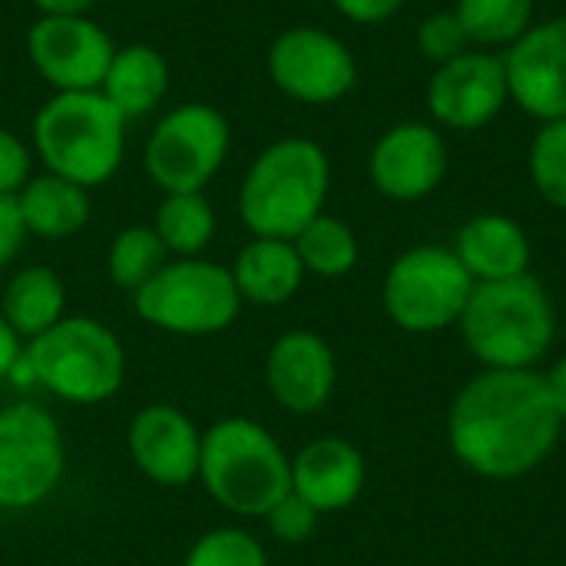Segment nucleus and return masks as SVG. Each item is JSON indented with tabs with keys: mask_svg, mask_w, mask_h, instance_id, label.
Returning a JSON list of instances; mask_svg holds the SVG:
<instances>
[{
	"mask_svg": "<svg viewBox=\"0 0 566 566\" xmlns=\"http://www.w3.org/2000/svg\"><path fill=\"white\" fill-rule=\"evenodd\" d=\"M564 421L557 418L544 375L488 368L461 388L448 415L454 458L491 481H514L541 468Z\"/></svg>",
	"mask_w": 566,
	"mask_h": 566,
	"instance_id": "f257e3e1",
	"label": "nucleus"
},
{
	"mask_svg": "<svg viewBox=\"0 0 566 566\" xmlns=\"http://www.w3.org/2000/svg\"><path fill=\"white\" fill-rule=\"evenodd\" d=\"M66 468L63 434L36 405L0 408V507L27 511L43 504Z\"/></svg>",
	"mask_w": 566,
	"mask_h": 566,
	"instance_id": "9d476101",
	"label": "nucleus"
},
{
	"mask_svg": "<svg viewBox=\"0 0 566 566\" xmlns=\"http://www.w3.org/2000/svg\"><path fill=\"white\" fill-rule=\"evenodd\" d=\"M166 262H169V252H166V245L153 226L123 229L113 239L109 255H106V269H109L113 285H119L126 292H139Z\"/></svg>",
	"mask_w": 566,
	"mask_h": 566,
	"instance_id": "bb28decb",
	"label": "nucleus"
},
{
	"mask_svg": "<svg viewBox=\"0 0 566 566\" xmlns=\"http://www.w3.org/2000/svg\"><path fill=\"white\" fill-rule=\"evenodd\" d=\"M96 3L99 0H33L40 17H86V10Z\"/></svg>",
	"mask_w": 566,
	"mask_h": 566,
	"instance_id": "e433bc0d",
	"label": "nucleus"
},
{
	"mask_svg": "<svg viewBox=\"0 0 566 566\" xmlns=\"http://www.w3.org/2000/svg\"><path fill=\"white\" fill-rule=\"evenodd\" d=\"M63 308H66V289L60 275L46 265L20 269L7 282L3 302H0V315L10 322V328L23 342H33L46 328H53L63 318Z\"/></svg>",
	"mask_w": 566,
	"mask_h": 566,
	"instance_id": "5701e85b",
	"label": "nucleus"
},
{
	"mask_svg": "<svg viewBox=\"0 0 566 566\" xmlns=\"http://www.w3.org/2000/svg\"><path fill=\"white\" fill-rule=\"evenodd\" d=\"M305 272L322 279H342L358 265V235L348 222L322 212L292 239Z\"/></svg>",
	"mask_w": 566,
	"mask_h": 566,
	"instance_id": "a878e982",
	"label": "nucleus"
},
{
	"mask_svg": "<svg viewBox=\"0 0 566 566\" xmlns=\"http://www.w3.org/2000/svg\"><path fill=\"white\" fill-rule=\"evenodd\" d=\"M229 119L209 103H182L169 109L149 133L143 149L146 176L169 192H202L229 156Z\"/></svg>",
	"mask_w": 566,
	"mask_h": 566,
	"instance_id": "1a4fd4ad",
	"label": "nucleus"
},
{
	"mask_svg": "<svg viewBox=\"0 0 566 566\" xmlns=\"http://www.w3.org/2000/svg\"><path fill=\"white\" fill-rule=\"evenodd\" d=\"M527 172L537 196L566 212V116L541 123L527 149Z\"/></svg>",
	"mask_w": 566,
	"mask_h": 566,
	"instance_id": "cd10ccee",
	"label": "nucleus"
},
{
	"mask_svg": "<svg viewBox=\"0 0 566 566\" xmlns=\"http://www.w3.org/2000/svg\"><path fill=\"white\" fill-rule=\"evenodd\" d=\"M371 186L395 202L428 199L448 176V143L434 123H395L368 153Z\"/></svg>",
	"mask_w": 566,
	"mask_h": 566,
	"instance_id": "4468645a",
	"label": "nucleus"
},
{
	"mask_svg": "<svg viewBox=\"0 0 566 566\" xmlns=\"http://www.w3.org/2000/svg\"><path fill=\"white\" fill-rule=\"evenodd\" d=\"M365 488V458L345 438H318L292 461V491L318 514L345 511Z\"/></svg>",
	"mask_w": 566,
	"mask_h": 566,
	"instance_id": "a211bd4d",
	"label": "nucleus"
},
{
	"mask_svg": "<svg viewBox=\"0 0 566 566\" xmlns=\"http://www.w3.org/2000/svg\"><path fill=\"white\" fill-rule=\"evenodd\" d=\"M33 381L70 405H99L123 388L126 352L96 318H60L23 348Z\"/></svg>",
	"mask_w": 566,
	"mask_h": 566,
	"instance_id": "423d86ee",
	"label": "nucleus"
},
{
	"mask_svg": "<svg viewBox=\"0 0 566 566\" xmlns=\"http://www.w3.org/2000/svg\"><path fill=\"white\" fill-rule=\"evenodd\" d=\"M27 53L56 93H83L103 86L116 46L90 17H40L27 33Z\"/></svg>",
	"mask_w": 566,
	"mask_h": 566,
	"instance_id": "ddd939ff",
	"label": "nucleus"
},
{
	"mask_svg": "<svg viewBox=\"0 0 566 566\" xmlns=\"http://www.w3.org/2000/svg\"><path fill=\"white\" fill-rule=\"evenodd\" d=\"M454 255L474 282H501L527 275L531 239L517 219L504 212H481L461 226L454 239Z\"/></svg>",
	"mask_w": 566,
	"mask_h": 566,
	"instance_id": "6ab92c4d",
	"label": "nucleus"
},
{
	"mask_svg": "<svg viewBox=\"0 0 566 566\" xmlns=\"http://www.w3.org/2000/svg\"><path fill=\"white\" fill-rule=\"evenodd\" d=\"M136 315L169 335H216L226 332L242 308V295L226 265L206 259L166 262L139 292H133Z\"/></svg>",
	"mask_w": 566,
	"mask_h": 566,
	"instance_id": "0eeeda50",
	"label": "nucleus"
},
{
	"mask_svg": "<svg viewBox=\"0 0 566 566\" xmlns=\"http://www.w3.org/2000/svg\"><path fill=\"white\" fill-rule=\"evenodd\" d=\"M23 239H27V229H23L17 199L13 196H0V272L17 259Z\"/></svg>",
	"mask_w": 566,
	"mask_h": 566,
	"instance_id": "473e14b6",
	"label": "nucleus"
},
{
	"mask_svg": "<svg viewBox=\"0 0 566 566\" xmlns=\"http://www.w3.org/2000/svg\"><path fill=\"white\" fill-rule=\"evenodd\" d=\"M471 292L474 279L454 249L415 245L391 262L381 302L398 328L411 335H431L461 322Z\"/></svg>",
	"mask_w": 566,
	"mask_h": 566,
	"instance_id": "6e6552de",
	"label": "nucleus"
},
{
	"mask_svg": "<svg viewBox=\"0 0 566 566\" xmlns=\"http://www.w3.org/2000/svg\"><path fill=\"white\" fill-rule=\"evenodd\" d=\"M182 566H269V557L252 534L239 527H216L192 544Z\"/></svg>",
	"mask_w": 566,
	"mask_h": 566,
	"instance_id": "c85d7f7f",
	"label": "nucleus"
},
{
	"mask_svg": "<svg viewBox=\"0 0 566 566\" xmlns=\"http://www.w3.org/2000/svg\"><path fill=\"white\" fill-rule=\"evenodd\" d=\"M342 17H348L352 23H365V27H375V23H385L391 20L405 0H328Z\"/></svg>",
	"mask_w": 566,
	"mask_h": 566,
	"instance_id": "72a5a7b5",
	"label": "nucleus"
},
{
	"mask_svg": "<svg viewBox=\"0 0 566 566\" xmlns=\"http://www.w3.org/2000/svg\"><path fill=\"white\" fill-rule=\"evenodd\" d=\"M229 272L242 302L269 308L285 305L305 282V265L289 239H252Z\"/></svg>",
	"mask_w": 566,
	"mask_h": 566,
	"instance_id": "aec40b11",
	"label": "nucleus"
},
{
	"mask_svg": "<svg viewBox=\"0 0 566 566\" xmlns=\"http://www.w3.org/2000/svg\"><path fill=\"white\" fill-rule=\"evenodd\" d=\"M199 481L232 514L265 517L292 491V461L252 418H222L202 431Z\"/></svg>",
	"mask_w": 566,
	"mask_h": 566,
	"instance_id": "39448f33",
	"label": "nucleus"
},
{
	"mask_svg": "<svg viewBox=\"0 0 566 566\" xmlns=\"http://www.w3.org/2000/svg\"><path fill=\"white\" fill-rule=\"evenodd\" d=\"M265 66L279 93L308 106L338 103L358 83V63L352 50L322 27L282 30L269 46Z\"/></svg>",
	"mask_w": 566,
	"mask_h": 566,
	"instance_id": "9b49d317",
	"label": "nucleus"
},
{
	"mask_svg": "<svg viewBox=\"0 0 566 566\" xmlns=\"http://www.w3.org/2000/svg\"><path fill=\"white\" fill-rule=\"evenodd\" d=\"M27 179H30L27 143L13 129L0 126V196H17Z\"/></svg>",
	"mask_w": 566,
	"mask_h": 566,
	"instance_id": "2f4dec72",
	"label": "nucleus"
},
{
	"mask_svg": "<svg viewBox=\"0 0 566 566\" xmlns=\"http://www.w3.org/2000/svg\"><path fill=\"white\" fill-rule=\"evenodd\" d=\"M458 325L484 368L531 371L554 345L557 312L547 289L527 272L501 282H474Z\"/></svg>",
	"mask_w": 566,
	"mask_h": 566,
	"instance_id": "7ed1b4c3",
	"label": "nucleus"
},
{
	"mask_svg": "<svg viewBox=\"0 0 566 566\" xmlns=\"http://www.w3.org/2000/svg\"><path fill=\"white\" fill-rule=\"evenodd\" d=\"M424 103L434 126L461 133L484 129L511 103L504 53L471 46L461 56L434 66L424 90Z\"/></svg>",
	"mask_w": 566,
	"mask_h": 566,
	"instance_id": "f8f14e48",
	"label": "nucleus"
},
{
	"mask_svg": "<svg viewBox=\"0 0 566 566\" xmlns=\"http://www.w3.org/2000/svg\"><path fill=\"white\" fill-rule=\"evenodd\" d=\"M418 50L424 60L441 66V63L461 56L464 50H471V40H468L454 10H438L418 23Z\"/></svg>",
	"mask_w": 566,
	"mask_h": 566,
	"instance_id": "c756f323",
	"label": "nucleus"
},
{
	"mask_svg": "<svg viewBox=\"0 0 566 566\" xmlns=\"http://www.w3.org/2000/svg\"><path fill=\"white\" fill-rule=\"evenodd\" d=\"M13 199H17L23 229L40 239H70L90 222L86 189L53 172L30 176Z\"/></svg>",
	"mask_w": 566,
	"mask_h": 566,
	"instance_id": "412c9836",
	"label": "nucleus"
},
{
	"mask_svg": "<svg viewBox=\"0 0 566 566\" xmlns=\"http://www.w3.org/2000/svg\"><path fill=\"white\" fill-rule=\"evenodd\" d=\"M478 50L504 53L537 23V0H458L451 7Z\"/></svg>",
	"mask_w": 566,
	"mask_h": 566,
	"instance_id": "b1692460",
	"label": "nucleus"
},
{
	"mask_svg": "<svg viewBox=\"0 0 566 566\" xmlns=\"http://www.w3.org/2000/svg\"><path fill=\"white\" fill-rule=\"evenodd\" d=\"M156 235L169 255L199 259L216 235V212L202 192H169L153 219Z\"/></svg>",
	"mask_w": 566,
	"mask_h": 566,
	"instance_id": "393cba45",
	"label": "nucleus"
},
{
	"mask_svg": "<svg viewBox=\"0 0 566 566\" xmlns=\"http://www.w3.org/2000/svg\"><path fill=\"white\" fill-rule=\"evenodd\" d=\"M265 521H269V531H272L282 544H305V541L315 534V527H318V511H315L305 497H298L295 491H289V494L265 514Z\"/></svg>",
	"mask_w": 566,
	"mask_h": 566,
	"instance_id": "7c9ffc66",
	"label": "nucleus"
},
{
	"mask_svg": "<svg viewBox=\"0 0 566 566\" xmlns=\"http://www.w3.org/2000/svg\"><path fill=\"white\" fill-rule=\"evenodd\" d=\"M169 90V66L159 50L149 43H129L119 46L109 60V70L103 76L99 93L126 116H146L159 106V99Z\"/></svg>",
	"mask_w": 566,
	"mask_h": 566,
	"instance_id": "4be33fe9",
	"label": "nucleus"
},
{
	"mask_svg": "<svg viewBox=\"0 0 566 566\" xmlns=\"http://www.w3.org/2000/svg\"><path fill=\"white\" fill-rule=\"evenodd\" d=\"M544 385H547V395H551V405H554L557 418L566 424V355L551 365V371L544 375Z\"/></svg>",
	"mask_w": 566,
	"mask_h": 566,
	"instance_id": "c9c22d12",
	"label": "nucleus"
},
{
	"mask_svg": "<svg viewBox=\"0 0 566 566\" xmlns=\"http://www.w3.org/2000/svg\"><path fill=\"white\" fill-rule=\"evenodd\" d=\"M338 381V365L328 342L315 332L295 328L275 338L265 358V385L269 395L292 415L322 411Z\"/></svg>",
	"mask_w": 566,
	"mask_h": 566,
	"instance_id": "f3484780",
	"label": "nucleus"
},
{
	"mask_svg": "<svg viewBox=\"0 0 566 566\" xmlns=\"http://www.w3.org/2000/svg\"><path fill=\"white\" fill-rule=\"evenodd\" d=\"M332 189L328 153L305 136L265 146L239 189V216L255 239H295L325 212Z\"/></svg>",
	"mask_w": 566,
	"mask_h": 566,
	"instance_id": "f03ea898",
	"label": "nucleus"
},
{
	"mask_svg": "<svg viewBox=\"0 0 566 566\" xmlns=\"http://www.w3.org/2000/svg\"><path fill=\"white\" fill-rule=\"evenodd\" d=\"M511 103L551 123L566 116V13L537 20L504 50Z\"/></svg>",
	"mask_w": 566,
	"mask_h": 566,
	"instance_id": "2eb2a0df",
	"label": "nucleus"
},
{
	"mask_svg": "<svg viewBox=\"0 0 566 566\" xmlns=\"http://www.w3.org/2000/svg\"><path fill=\"white\" fill-rule=\"evenodd\" d=\"M20 355H23V338L10 328V322L0 315V381L10 378V371H13V365L20 361Z\"/></svg>",
	"mask_w": 566,
	"mask_h": 566,
	"instance_id": "f704fd0d",
	"label": "nucleus"
},
{
	"mask_svg": "<svg viewBox=\"0 0 566 566\" xmlns=\"http://www.w3.org/2000/svg\"><path fill=\"white\" fill-rule=\"evenodd\" d=\"M133 464L163 488H182L199 478L202 431L172 405H146L126 431Z\"/></svg>",
	"mask_w": 566,
	"mask_h": 566,
	"instance_id": "dca6fc26",
	"label": "nucleus"
},
{
	"mask_svg": "<svg viewBox=\"0 0 566 566\" xmlns=\"http://www.w3.org/2000/svg\"><path fill=\"white\" fill-rule=\"evenodd\" d=\"M126 116L99 93H53L33 116V149L46 172L83 189L116 176L126 153Z\"/></svg>",
	"mask_w": 566,
	"mask_h": 566,
	"instance_id": "20e7f679",
	"label": "nucleus"
}]
</instances>
